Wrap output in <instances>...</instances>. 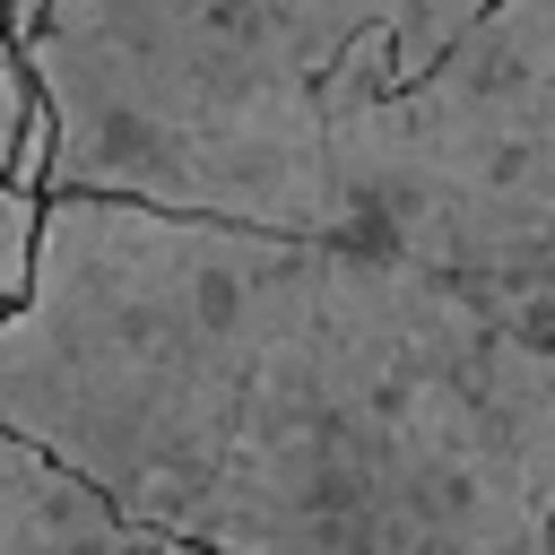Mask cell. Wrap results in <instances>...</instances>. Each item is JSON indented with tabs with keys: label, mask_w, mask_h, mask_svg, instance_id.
<instances>
[{
	"label": "cell",
	"mask_w": 555,
	"mask_h": 555,
	"mask_svg": "<svg viewBox=\"0 0 555 555\" xmlns=\"http://www.w3.org/2000/svg\"><path fill=\"white\" fill-rule=\"evenodd\" d=\"M17 52L61 121L52 191L347 234L312 0H52Z\"/></svg>",
	"instance_id": "7a4b0ae2"
},
{
	"label": "cell",
	"mask_w": 555,
	"mask_h": 555,
	"mask_svg": "<svg viewBox=\"0 0 555 555\" xmlns=\"http://www.w3.org/2000/svg\"><path fill=\"white\" fill-rule=\"evenodd\" d=\"M347 234L399 243L555 347V0H494L451 52L338 104Z\"/></svg>",
	"instance_id": "3957f363"
},
{
	"label": "cell",
	"mask_w": 555,
	"mask_h": 555,
	"mask_svg": "<svg viewBox=\"0 0 555 555\" xmlns=\"http://www.w3.org/2000/svg\"><path fill=\"white\" fill-rule=\"evenodd\" d=\"M0 555H156V529L0 416Z\"/></svg>",
	"instance_id": "277c9868"
},
{
	"label": "cell",
	"mask_w": 555,
	"mask_h": 555,
	"mask_svg": "<svg viewBox=\"0 0 555 555\" xmlns=\"http://www.w3.org/2000/svg\"><path fill=\"white\" fill-rule=\"evenodd\" d=\"M0 416L217 555H555V347L373 234L52 191Z\"/></svg>",
	"instance_id": "6da1fadb"
},
{
	"label": "cell",
	"mask_w": 555,
	"mask_h": 555,
	"mask_svg": "<svg viewBox=\"0 0 555 555\" xmlns=\"http://www.w3.org/2000/svg\"><path fill=\"white\" fill-rule=\"evenodd\" d=\"M156 555H217V546H199V538H165V529H156Z\"/></svg>",
	"instance_id": "ba28073f"
},
{
	"label": "cell",
	"mask_w": 555,
	"mask_h": 555,
	"mask_svg": "<svg viewBox=\"0 0 555 555\" xmlns=\"http://www.w3.org/2000/svg\"><path fill=\"white\" fill-rule=\"evenodd\" d=\"M0 199H9V182H0Z\"/></svg>",
	"instance_id": "9c48e42d"
},
{
	"label": "cell",
	"mask_w": 555,
	"mask_h": 555,
	"mask_svg": "<svg viewBox=\"0 0 555 555\" xmlns=\"http://www.w3.org/2000/svg\"><path fill=\"white\" fill-rule=\"evenodd\" d=\"M43 9H52V0H9L17 43L35 35ZM486 9H494V0H312L321 35H330V52H338L330 104H364V95H390V87L425 78V69L451 52V35H460L468 17H486Z\"/></svg>",
	"instance_id": "5b68a950"
},
{
	"label": "cell",
	"mask_w": 555,
	"mask_h": 555,
	"mask_svg": "<svg viewBox=\"0 0 555 555\" xmlns=\"http://www.w3.org/2000/svg\"><path fill=\"white\" fill-rule=\"evenodd\" d=\"M35 251H43V191L9 182V199H0V321L26 304V286H35Z\"/></svg>",
	"instance_id": "8992f818"
},
{
	"label": "cell",
	"mask_w": 555,
	"mask_h": 555,
	"mask_svg": "<svg viewBox=\"0 0 555 555\" xmlns=\"http://www.w3.org/2000/svg\"><path fill=\"white\" fill-rule=\"evenodd\" d=\"M35 104H43V87H35V61H26V52H9V61H0V182H9L17 147H26V121H35Z\"/></svg>",
	"instance_id": "52a82bcc"
}]
</instances>
